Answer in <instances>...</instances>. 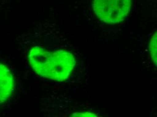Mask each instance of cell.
<instances>
[{"label":"cell","instance_id":"6da1fadb","mask_svg":"<svg viewBox=\"0 0 157 117\" xmlns=\"http://www.w3.org/2000/svg\"><path fill=\"white\" fill-rule=\"evenodd\" d=\"M28 59L38 75L58 82L66 81L76 64L75 57L69 51L64 50L49 51L38 45L31 49Z\"/></svg>","mask_w":157,"mask_h":117},{"label":"cell","instance_id":"7a4b0ae2","mask_svg":"<svg viewBox=\"0 0 157 117\" xmlns=\"http://www.w3.org/2000/svg\"><path fill=\"white\" fill-rule=\"evenodd\" d=\"M132 0H92L95 16L106 24L114 25L125 20L132 9Z\"/></svg>","mask_w":157,"mask_h":117},{"label":"cell","instance_id":"3957f363","mask_svg":"<svg viewBox=\"0 0 157 117\" xmlns=\"http://www.w3.org/2000/svg\"><path fill=\"white\" fill-rule=\"evenodd\" d=\"M14 81L10 70L0 63V104L7 101L14 91Z\"/></svg>","mask_w":157,"mask_h":117},{"label":"cell","instance_id":"277c9868","mask_svg":"<svg viewBox=\"0 0 157 117\" xmlns=\"http://www.w3.org/2000/svg\"><path fill=\"white\" fill-rule=\"evenodd\" d=\"M157 37L156 32L152 35L150 41V53L154 64H157Z\"/></svg>","mask_w":157,"mask_h":117},{"label":"cell","instance_id":"5b68a950","mask_svg":"<svg viewBox=\"0 0 157 117\" xmlns=\"http://www.w3.org/2000/svg\"><path fill=\"white\" fill-rule=\"evenodd\" d=\"M71 116H97L94 113L91 112H75L72 114Z\"/></svg>","mask_w":157,"mask_h":117}]
</instances>
